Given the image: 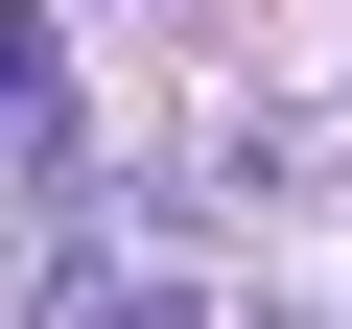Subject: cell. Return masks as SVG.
Here are the masks:
<instances>
[{
	"label": "cell",
	"instance_id": "6da1fadb",
	"mask_svg": "<svg viewBox=\"0 0 352 329\" xmlns=\"http://www.w3.org/2000/svg\"><path fill=\"white\" fill-rule=\"evenodd\" d=\"M47 329H212V282H188V259H94Z\"/></svg>",
	"mask_w": 352,
	"mask_h": 329
}]
</instances>
